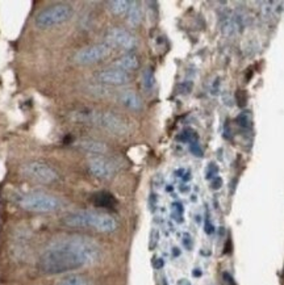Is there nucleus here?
I'll list each match as a JSON object with an SVG mask.
<instances>
[{
	"instance_id": "1",
	"label": "nucleus",
	"mask_w": 284,
	"mask_h": 285,
	"mask_svg": "<svg viewBox=\"0 0 284 285\" xmlns=\"http://www.w3.org/2000/svg\"><path fill=\"white\" fill-rule=\"evenodd\" d=\"M101 250L94 239L71 235L53 242L37 262V268L46 275H59L95 264Z\"/></svg>"
},
{
	"instance_id": "2",
	"label": "nucleus",
	"mask_w": 284,
	"mask_h": 285,
	"mask_svg": "<svg viewBox=\"0 0 284 285\" xmlns=\"http://www.w3.org/2000/svg\"><path fill=\"white\" fill-rule=\"evenodd\" d=\"M70 118L75 123L99 127L110 133L116 134V136H124L129 130L128 123L123 117L113 113V112H100V110L83 108V109L74 110L70 114Z\"/></svg>"
},
{
	"instance_id": "3",
	"label": "nucleus",
	"mask_w": 284,
	"mask_h": 285,
	"mask_svg": "<svg viewBox=\"0 0 284 285\" xmlns=\"http://www.w3.org/2000/svg\"><path fill=\"white\" fill-rule=\"evenodd\" d=\"M62 222L68 227H88L100 233H112L117 229V221L106 213L77 211L66 214Z\"/></svg>"
},
{
	"instance_id": "4",
	"label": "nucleus",
	"mask_w": 284,
	"mask_h": 285,
	"mask_svg": "<svg viewBox=\"0 0 284 285\" xmlns=\"http://www.w3.org/2000/svg\"><path fill=\"white\" fill-rule=\"evenodd\" d=\"M17 204L24 211L34 212V213H52L62 208V201L58 197L45 192H29V193L20 194Z\"/></svg>"
},
{
	"instance_id": "5",
	"label": "nucleus",
	"mask_w": 284,
	"mask_h": 285,
	"mask_svg": "<svg viewBox=\"0 0 284 285\" xmlns=\"http://www.w3.org/2000/svg\"><path fill=\"white\" fill-rule=\"evenodd\" d=\"M71 15H73V8L68 4H54L40 11L36 16L34 23L41 29H46L65 23L70 19Z\"/></svg>"
},
{
	"instance_id": "6",
	"label": "nucleus",
	"mask_w": 284,
	"mask_h": 285,
	"mask_svg": "<svg viewBox=\"0 0 284 285\" xmlns=\"http://www.w3.org/2000/svg\"><path fill=\"white\" fill-rule=\"evenodd\" d=\"M20 172L25 178L34 180L37 183H41V184H53L59 179L58 172L55 171L53 167H50L46 163L39 162V160L24 163L20 167Z\"/></svg>"
},
{
	"instance_id": "7",
	"label": "nucleus",
	"mask_w": 284,
	"mask_h": 285,
	"mask_svg": "<svg viewBox=\"0 0 284 285\" xmlns=\"http://www.w3.org/2000/svg\"><path fill=\"white\" fill-rule=\"evenodd\" d=\"M111 50L112 48L106 44L87 46L77 52V54L74 55V61L78 65H92V63L105 59L111 54Z\"/></svg>"
},
{
	"instance_id": "8",
	"label": "nucleus",
	"mask_w": 284,
	"mask_h": 285,
	"mask_svg": "<svg viewBox=\"0 0 284 285\" xmlns=\"http://www.w3.org/2000/svg\"><path fill=\"white\" fill-rule=\"evenodd\" d=\"M105 41L106 45H110L111 48L123 49V50H132L137 45L136 37L132 33L116 26L108 29V32L105 33Z\"/></svg>"
},
{
	"instance_id": "9",
	"label": "nucleus",
	"mask_w": 284,
	"mask_h": 285,
	"mask_svg": "<svg viewBox=\"0 0 284 285\" xmlns=\"http://www.w3.org/2000/svg\"><path fill=\"white\" fill-rule=\"evenodd\" d=\"M88 171L92 176L101 180L111 179L115 174V166L111 162L110 159L104 158V156H94L87 162Z\"/></svg>"
},
{
	"instance_id": "10",
	"label": "nucleus",
	"mask_w": 284,
	"mask_h": 285,
	"mask_svg": "<svg viewBox=\"0 0 284 285\" xmlns=\"http://www.w3.org/2000/svg\"><path fill=\"white\" fill-rule=\"evenodd\" d=\"M96 79L99 83L101 85H108V86H124L126 83H129L130 76L128 72L119 70V68H105L101 71L97 72Z\"/></svg>"
},
{
	"instance_id": "11",
	"label": "nucleus",
	"mask_w": 284,
	"mask_h": 285,
	"mask_svg": "<svg viewBox=\"0 0 284 285\" xmlns=\"http://www.w3.org/2000/svg\"><path fill=\"white\" fill-rule=\"evenodd\" d=\"M77 146L83 151L96 154V155H101V154H105L108 151V146L105 143L101 142V141L92 140V138H83L77 143Z\"/></svg>"
},
{
	"instance_id": "12",
	"label": "nucleus",
	"mask_w": 284,
	"mask_h": 285,
	"mask_svg": "<svg viewBox=\"0 0 284 285\" xmlns=\"http://www.w3.org/2000/svg\"><path fill=\"white\" fill-rule=\"evenodd\" d=\"M120 103L123 104L124 107L132 110H141L142 109V100L138 94H136L132 90H125L121 91L119 95Z\"/></svg>"
},
{
	"instance_id": "13",
	"label": "nucleus",
	"mask_w": 284,
	"mask_h": 285,
	"mask_svg": "<svg viewBox=\"0 0 284 285\" xmlns=\"http://www.w3.org/2000/svg\"><path fill=\"white\" fill-rule=\"evenodd\" d=\"M113 66L119 70H123V71H134L137 70L139 66V59L136 54H125L123 57H120L117 61H115Z\"/></svg>"
},
{
	"instance_id": "14",
	"label": "nucleus",
	"mask_w": 284,
	"mask_h": 285,
	"mask_svg": "<svg viewBox=\"0 0 284 285\" xmlns=\"http://www.w3.org/2000/svg\"><path fill=\"white\" fill-rule=\"evenodd\" d=\"M126 21L130 26H138L142 21V10L139 3L137 2H130V7L126 12Z\"/></svg>"
},
{
	"instance_id": "15",
	"label": "nucleus",
	"mask_w": 284,
	"mask_h": 285,
	"mask_svg": "<svg viewBox=\"0 0 284 285\" xmlns=\"http://www.w3.org/2000/svg\"><path fill=\"white\" fill-rule=\"evenodd\" d=\"M92 201L97 208H113L116 205V200L110 192H99L95 194Z\"/></svg>"
},
{
	"instance_id": "16",
	"label": "nucleus",
	"mask_w": 284,
	"mask_h": 285,
	"mask_svg": "<svg viewBox=\"0 0 284 285\" xmlns=\"http://www.w3.org/2000/svg\"><path fill=\"white\" fill-rule=\"evenodd\" d=\"M108 10L113 13V15H124L128 12L130 7V2L126 0H113V2H108L106 3Z\"/></svg>"
},
{
	"instance_id": "17",
	"label": "nucleus",
	"mask_w": 284,
	"mask_h": 285,
	"mask_svg": "<svg viewBox=\"0 0 284 285\" xmlns=\"http://www.w3.org/2000/svg\"><path fill=\"white\" fill-rule=\"evenodd\" d=\"M57 285H90V282L82 275H68L59 280Z\"/></svg>"
},
{
	"instance_id": "18",
	"label": "nucleus",
	"mask_w": 284,
	"mask_h": 285,
	"mask_svg": "<svg viewBox=\"0 0 284 285\" xmlns=\"http://www.w3.org/2000/svg\"><path fill=\"white\" fill-rule=\"evenodd\" d=\"M236 123L238 124L239 127L242 129H252L253 127V116L250 112L245 110V112H241V113L237 116Z\"/></svg>"
},
{
	"instance_id": "19",
	"label": "nucleus",
	"mask_w": 284,
	"mask_h": 285,
	"mask_svg": "<svg viewBox=\"0 0 284 285\" xmlns=\"http://www.w3.org/2000/svg\"><path fill=\"white\" fill-rule=\"evenodd\" d=\"M142 85H144V88L150 91L155 85V76L154 72H153L152 67H148L144 71V75H142Z\"/></svg>"
},
{
	"instance_id": "20",
	"label": "nucleus",
	"mask_w": 284,
	"mask_h": 285,
	"mask_svg": "<svg viewBox=\"0 0 284 285\" xmlns=\"http://www.w3.org/2000/svg\"><path fill=\"white\" fill-rule=\"evenodd\" d=\"M178 138L181 141H183V142H197V136L192 129H186L183 133H182V136H179Z\"/></svg>"
},
{
	"instance_id": "21",
	"label": "nucleus",
	"mask_w": 284,
	"mask_h": 285,
	"mask_svg": "<svg viewBox=\"0 0 284 285\" xmlns=\"http://www.w3.org/2000/svg\"><path fill=\"white\" fill-rule=\"evenodd\" d=\"M275 3L272 2H266L263 3V7H262V13L265 17H271L275 12Z\"/></svg>"
},
{
	"instance_id": "22",
	"label": "nucleus",
	"mask_w": 284,
	"mask_h": 285,
	"mask_svg": "<svg viewBox=\"0 0 284 285\" xmlns=\"http://www.w3.org/2000/svg\"><path fill=\"white\" fill-rule=\"evenodd\" d=\"M236 101L238 104V107L243 108L247 104V94L245 91H242V90H238L236 92Z\"/></svg>"
},
{
	"instance_id": "23",
	"label": "nucleus",
	"mask_w": 284,
	"mask_h": 285,
	"mask_svg": "<svg viewBox=\"0 0 284 285\" xmlns=\"http://www.w3.org/2000/svg\"><path fill=\"white\" fill-rule=\"evenodd\" d=\"M190 150H191V152L194 154V155L203 156V150H201V147L199 146V143H197V142L190 143Z\"/></svg>"
},
{
	"instance_id": "24",
	"label": "nucleus",
	"mask_w": 284,
	"mask_h": 285,
	"mask_svg": "<svg viewBox=\"0 0 284 285\" xmlns=\"http://www.w3.org/2000/svg\"><path fill=\"white\" fill-rule=\"evenodd\" d=\"M219 172V169H217V166L215 165V163H212V165L209 166V169H208V172H207V178L210 179V178H216V174Z\"/></svg>"
},
{
	"instance_id": "25",
	"label": "nucleus",
	"mask_w": 284,
	"mask_h": 285,
	"mask_svg": "<svg viewBox=\"0 0 284 285\" xmlns=\"http://www.w3.org/2000/svg\"><path fill=\"white\" fill-rule=\"evenodd\" d=\"M179 90H182V94H188V92L192 90V83H190V82H186V83H182L181 86H179Z\"/></svg>"
},
{
	"instance_id": "26",
	"label": "nucleus",
	"mask_w": 284,
	"mask_h": 285,
	"mask_svg": "<svg viewBox=\"0 0 284 285\" xmlns=\"http://www.w3.org/2000/svg\"><path fill=\"white\" fill-rule=\"evenodd\" d=\"M223 185V180L220 178H213L212 182H210V188L212 189H219L220 187Z\"/></svg>"
}]
</instances>
